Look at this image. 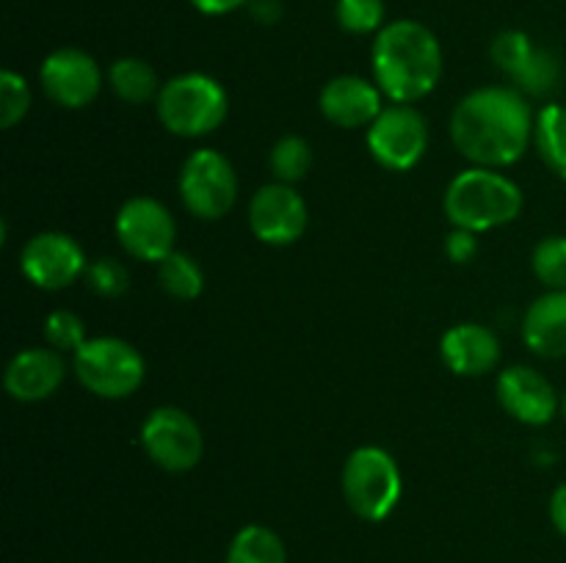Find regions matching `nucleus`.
Here are the masks:
<instances>
[{
	"instance_id": "18",
	"label": "nucleus",
	"mask_w": 566,
	"mask_h": 563,
	"mask_svg": "<svg viewBox=\"0 0 566 563\" xmlns=\"http://www.w3.org/2000/svg\"><path fill=\"white\" fill-rule=\"evenodd\" d=\"M523 340L536 357H566V290H547L523 318Z\"/></svg>"
},
{
	"instance_id": "15",
	"label": "nucleus",
	"mask_w": 566,
	"mask_h": 563,
	"mask_svg": "<svg viewBox=\"0 0 566 563\" xmlns=\"http://www.w3.org/2000/svg\"><path fill=\"white\" fill-rule=\"evenodd\" d=\"M321 114L326 121L354 130V127H370L376 116L385 110V94L376 83L365 81L359 75H340L332 77L321 88Z\"/></svg>"
},
{
	"instance_id": "1",
	"label": "nucleus",
	"mask_w": 566,
	"mask_h": 563,
	"mask_svg": "<svg viewBox=\"0 0 566 563\" xmlns=\"http://www.w3.org/2000/svg\"><path fill=\"white\" fill-rule=\"evenodd\" d=\"M536 116L523 92L506 86H486L470 92L453 108V147L486 169L517 163L534 141Z\"/></svg>"
},
{
	"instance_id": "21",
	"label": "nucleus",
	"mask_w": 566,
	"mask_h": 563,
	"mask_svg": "<svg viewBox=\"0 0 566 563\" xmlns=\"http://www.w3.org/2000/svg\"><path fill=\"white\" fill-rule=\"evenodd\" d=\"M534 144L547 169L566 180V105L551 103L536 114Z\"/></svg>"
},
{
	"instance_id": "30",
	"label": "nucleus",
	"mask_w": 566,
	"mask_h": 563,
	"mask_svg": "<svg viewBox=\"0 0 566 563\" xmlns=\"http://www.w3.org/2000/svg\"><path fill=\"white\" fill-rule=\"evenodd\" d=\"M514 81H517L520 92H523V94H534V97H539V94H547L553 86H556V81H558L556 55H551L547 50L536 47V53L531 55V61L525 64V70L520 72Z\"/></svg>"
},
{
	"instance_id": "24",
	"label": "nucleus",
	"mask_w": 566,
	"mask_h": 563,
	"mask_svg": "<svg viewBox=\"0 0 566 563\" xmlns=\"http://www.w3.org/2000/svg\"><path fill=\"white\" fill-rule=\"evenodd\" d=\"M531 268L547 290H566V237L551 235L536 243Z\"/></svg>"
},
{
	"instance_id": "8",
	"label": "nucleus",
	"mask_w": 566,
	"mask_h": 563,
	"mask_svg": "<svg viewBox=\"0 0 566 563\" xmlns=\"http://www.w3.org/2000/svg\"><path fill=\"white\" fill-rule=\"evenodd\" d=\"M142 447L166 472H188L202 461L205 436L191 414L177 406H160L144 419Z\"/></svg>"
},
{
	"instance_id": "32",
	"label": "nucleus",
	"mask_w": 566,
	"mask_h": 563,
	"mask_svg": "<svg viewBox=\"0 0 566 563\" xmlns=\"http://www.w3.org/2000/svg\"><path fill=\"white\" fill-rule=\"evenodd\" d=\"M188 3H191L197 11H202V14L219 17V14H230V11L241 9V6H247L249 0H188Z\"/></svg>"
},
{
	"instance_id": "27",
	"label": "nucleus",
	"mask_w": 566,
	"mask_h": 563,
	"mask_svg": "<svg viewBox=\"0 0 566 563\" xmlns=\"http://www.w3.org/2000/svg\"><path fill=\"white\" fill-rule=\"evenodd\" d=\"M44 340L55 351L75 353L88 340L86 323L81 320V315L70 312V309H55L44 318Z\"/></svg>"
},
{
	"instance_id": "10",
	"label": "nucleus",
	"mask_w": 566,
	"mask_h": 563,
	"mask_svg": "<svg viewBox=\"0 0 566 563\" xmlns=\"http://www.w3.org/2000/svg\"><path fill=\"white\" fill-rule=\"evenodd\" d=\"M116 237L130 257L160 263L175 252L177 224L164 202L153 196H133L116 213Z\"/></svg>"
},
{
	"instance_id": "5",
	"label": "nucleus",
	"mask_w": 566,
	"mask_h": 563,
	"mask_svg": "<svg viewBox=\"0 0 566 563\" xmlns=\"http://www.w3.org/2000/svg\"><path fill=\"white\" fill-rule=\"evenodd\" d=\"M403 495L401 467L385 447H357L343 467L346 506L365 522H385Z\"/></svg>"
},
{
	"instance_id": "22",
	"label": "nucleus",
	"mask_w": 566,
	"mask_h": 563,
	"mask_svg": "<svg viewBox=\"0 0 566 563\" xmlns=\"http://www.w3.org/2000/svg\"><path fill=\"white\" fill-rule=\"evenodd\" d=\"M158 282L171 298L193 301L205 290V270L191 254L175 248L169 257L158 263Z\"/></svg>"
},
{
	"instance_id": "4",
	"label": "nucleus",
	"mask_w": 566,
	"mask_h": 563,
	"mask_svg": "<svg viewBox=\"0 0 566 563\" xmlns=\"http://www.w3.org/2000/svg\"><path fill=\"white\" fill-rule=\"evenodd\" d=\"M160 125L180 138H199L213 132L227 119V92L205 72H186L164 83L158 99Z\"/></svg>"
},
{
	"instance_id": "31",
	"label": "nucleus",
	"mask_w": 566,
	"mask_h": 563,
	"mask_svg": "<svg viewBox=\"0 0 566 563\" xmlns=\"http://www.w3.org/2000/svg\"><path fill=\"white\" fill-rule=\"evenodd\" d=\"M479 232H470V230H459V226H453L451 235L446 237V254L451 257V263H470V259L479 254Z\"/></svg>"
},
{
	"instance_id": "6",
	"label": "nucleus",
	"mask_w": 566,
	"mask_h": 563,
	"mask_svg": "<svg viewBox=\"0 0 566 563\" xmlns=\"http://www.w3.org/2000/svg\"><path fill=\"white\" fill-rule=\"evenodd\" d=\"M77 381L97 397L119 401L144 384L147 364L138 348L122 337H92L72 353Z\"/></svg>"
},
{
	"instance_id": "29",
	"label": "nucleus",
	"mask_w": 566,
	"mask_h": 563,
	"mask_svg": "<svg viewBox=\"0 0 566 563\" xmlns=\"http://www.w3.org/2000/svg\"><path fill=\"white\" fill-rule=\"evenodd\" d=\"M83 279H86V285L103 298H116L130 287V274H127L125 265L114 257L92 259Z\"/></svg>"
},
{
	"instance_id": "12",
	"label": "nucleus",
	"mask_w": 566,
	"mask_h": 563,
	"mask_svg": "<svg viewBox=\"0 0 566 563\" xmlns=\"http://www.w3.org/2000/svg\"><path fill=\"white\" fill-rule=\"evenodd\" d=\"M310 213L302 193L285 182H271L254 191L249 202V226L269 246H291L307 232Z\"/></svg>"
},
{
	"instance_id": "2",
	"label": "nucleus",
	"mask_w": 566,
	"mask_h": 563,
	"mask_svg": "<svg viewBox=\"0 0 566 563\" xmlns=\"http://www.w3.org/2000/svg\"><path fill=\"white\" fill-rule=\"evenodd\" d=\"M442 47L434 33L415 20H396L376 33L374 83L387 99L412 105L437 88Z\"/></svg>"
},
{
	"instance_id": "25",
	"label": "nucleus",
	"mask_w": 566,
	"mask_h": 563,
	"mask_svg": "<svg viewBox=\"0 0 566 563\" xmlns=\"http://www.w3.org/2000/svg\"><path fill=\"white\" fill-rule=\"evenodd\" d=\"M335 20L346 33H379L385 28V0H337Z\"/></svg>"
},
{
	"instance_id": "17",
	"label": "nucleus",
	"mask_w": 566,
	"mask_h": 563,
	"mask_svg": "<svg viewBox=\"0 0 566 563\" xmlns=\"http://www.w3.org/2000/svg\"><path fill=\"white\" fill-rule=\"evenodd\" d=\"M440 353L457 375H486L501 362V340L481 323H457L442 334Z\"/></svg>"
},
{
	"instance_id": "20",
	"label": "nucleus",
	"mask_w": 566,
	"mask_h": 563,
	"mask_svg": "<svg viewBox=\"0 0 566 563\" xmlns=\"http://www.w3.org/2000/svg\"><path fill=\"white\" fill-rule=\"evenodd\" d=\"M227 563H287V546L276 530L265 524H247L232 535Z\"/></svg>"
},
{
	"instance_id": "16",
	"label": "nucleus",
	"mask_w": 566,
	"mask_h": 563,
	"mask_svg": "<svg viewBox=\"0 0 566 563\" xmlns=\"http://www.w3.org/2000/svg\"><path fill=\"white\" fill-rule=\"evenodd\" d=\"M66 364L55 348H25L9 362L3 375L6 392L14 401L36 403L55 395L64 384Z\"/></svg>"
},
{
	"instance_id": "34",
	"label": "nucleus",
	"mask_w": 566,
	"mask_h": 563,
	"mask_svg": "<svg viewBox=\"0 0 566 563\" xmlns=\"http://www.w3.org/2000/svg\"><path fill=\"white\" fill-rule=\"evenodd\" d=\"M252 14L260 22H274L282 14L280 0H252Z\"/></svg>"
},
{
	"instance_id": "26",
	"label": "nucleus",
	"mask_w": 566,
	"mask_h": 563,
	"mask_svg": "<svg viewBox=\"0 0 566 563\" xmlns=\"http://www.w3.org/2000/svg\"><path fill=\"white\" fill-rule=\"evenodd\" d=\"M536 53L534 42L528 39V33L523 31H503L497 33L495 42H492L490 55L495 61V66L506 75L517 77L525 70V64L531 61V55Z\"/></svg>"
},
{
	"instance_id": "35",
	"label": "nucleus",
	"mask_w": 566,
	"mask_h": 563,
	"mask_svg": "<svg viewBox=\"0 0 566 563\" xmlns=\"http://www.w3.org/2000/svg\"><path fill=\"white\" fill-rule=\"evenodd\" d=\"M564 417H566V397H564Z\"/></svg>"
},
{
	"instance_id": "9",
	"label": "nucleus",
	"mask_w": 566,
	"mask_h": 563,
	"mask_svg": "<svg viewBox=\"0 0 566 563\" xmlns=\"http://www.w3.org/2000/svg\"><path fill=\"white\" fill-rule=\"evenodd\" d=\"M368 152L379 166L390 171H407L418 163L429 147L426 116L412 105L392 103L368 127Z\"/></svg>"
},
{
	"instance_id": "33",
	"label": "nucleus",
	"mask_w": 566,
	"mask_h": 563,
	"mask_svg": "<svg viewBox=\"0 0 566 563\" xmlns=\"http://www.w3.org/2000/svg\"><path fill=\"white\" fill-rule=\"evenodd\" d=\"M551 522L553 528L566 539V480L553 491L551 497Z\"/></svg>"
},
{
	"instance_id": "11",
	"label": "nucleus",
	"mask_w": 566,
	"mask_h": 563,
	"mask_svg": "<svg viewBox=\"0 0 566 563\" xmlns=\"http://www.w3.org/2000/svg\"><path fill=\"white\" fill-rule=\"evenodd\" d=\"M20 268L33 287L64 290L86 276L88 259L81 243L66 232H39L22 246Z\"/></svg>"
},
{
	"instance_id": "23",
	"label": "nucleus",
	"mask_w": 566,
	"mask_h": 563,
	"mask_svg": "<svg viewBox=\"0 0 566 563\" xmlns=\"http://www.w3.org/2000/svg\"><path fill=\"white\" fill-rule=\"evenodd\" d=\"M269 166L276 182L296 185L298 180L307 177L310 166H313V147H310L302 136H282L280 141L271 147Z\"/></svg>"
},
{
	"instance_id": "7",
	"label": "nucleus",
	"mask_w": 566,
	"mask_h": 563,
	"mask_svg": "<svg viewBox=\"0 0 566 563\" xmlns=\"http://www.w3.org/2000/svg\"><path fill=\"white\" fill-rule=\"evenodd\" d=\"M177 191L188 213L197 219H224L238 199V174L219 149H197L182 163Z\"/></svg>"
},
{
	"instance_id": "28",
	"label": "nucleus",
	"mask_w": 566,
	"mask_h": 563,
	"mask_svg": "<svg viewBox=\"0 0 566 563\" xmlns=\"http://www.w3.org/2000/svg\"><path fill=\"white\" fill-rule=\"evenodd\" d=\"M28 108H31V88L25 77L11 70L0 72V127L3 130L14 127L28 114Z\"/></svg>"
},
{
	"instance_id": "14",
	"label": "nucleus",
	"mask_w": 566,
	"mask_h": 563,
	"mask_svg": "<svg viewBox=\"0 0 566 563\" xmlns=\"http://www.w3.org/2000/svg\"><path fill=\"white\" fill-rule=\"evenodd\" d=\"M497 401L503 412L523 425H547L558 412L556 386L528 364H512L497 375Z\"/></svg>"
},
{
	"instance_id": "19",
	"label": "nucleus",
	"mask_w": 566,
	"mask_h": 563,
	"mask_svg": "<svg viewBox=\"0 0 566 563\" xmlns=\"http://www.w3.org/2000/svg\"><path fill=\"white\" fill-rule=\"evenodd\" d=\"M108 83L116 97L130 105L153 103L164 88L155 66L144 59H116L108 70Z\"/></svg>"
},
{
	"instance_id": "13",
	"label": "nucleus",
	"mask_w": 566,
	"mask_h": 563,
	"mask_svg": "<svg viewBox=\"0 0 566 563\" xmlns=\"http://www.w3.org/2000/svg\"><path fill=\"white\" fill-rule=\"evenodd\" d=\"M44 94L61 108H86L97 99L103 88V72H99L94 55L77 47H61L44 59L39 70Z\"/></svg>"
},
{
	"instance_id": "3",
	"label": "nucleus",
	"mask_w": 566,
	"mask_h": 563,
	"mask_svg": "<svg viewBox=\"0 0 566 563\" xmlns=\"http://www.w3.org/2000/svg\"><path fill=\"white\" fill-rule=\"evenodd\" d=\"M442 208L448 221L459 230L490 232L517 219L523 210V191L501 171L473 166L453 177Z\"/></svg>"
}]
</instances>
